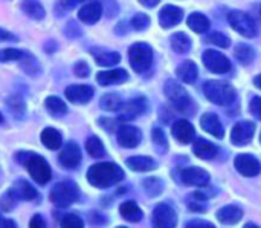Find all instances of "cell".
<instances>
[{
	"mask_svg": "<svg viewBox=\"0 0 261 228\" xmlns=\"http://www.w3.org/2000/svg\"><path fill=\"white\" fill-rule=\"evenodd\" d=\"M124 172L115 163H98L87 170V181L98 189H107L122 181Z\"/></svg>",
	"mask_w": 261,
	"mask_h": 228,
	"instance_id": "6da1fadb",
	"label": "cell"
},
{
	"mask_svg": "<svg viewBox=\"0 0 261 228\" xmlns=\"http://www.w3.org/2000/svg\"><path fill=\"white\" fill-rule=\"evenodd\" d=\"M17 159L24 164L28 167V172L31 175V178L40 184V186H44L50 181L52 178V170L47 164V161L40 156V155H32V153H17Z\"/></svg>",
	"mask_w": 261,
	"mask_h": 228,
	"instance_id": "7a4b0ae2",
	"label": "cell"
},
{
	"mask_svg": "<svg viewBox=\"0 0 261 228\" xmlns=\"http://www.w3.org/2000/svg\"><path fill=\"white\" fill-rule=\"evenodd\" d=\"M164 90H165V95L168 97V100L176 107V110H179L180 113H184V115H193L196 112L194 101L187 94V90L182 87V84H179L176 80H168L165 83Z\"/></svg>",
	"mask_w": 261,
	"mask_h": 228,
	"instance_id": "3957f363",
	"label": "cell"
},
{
	"mask_svg": "<svg viewBox=\"0 0 261 228\" xmlns=\"http://www.w3.org/2000/svg\"><path fill=\"white\" fill-rule=\"evenodd\" d=\"M203 92L205 97L217 106H228L236 100V90L228 81L211 80L205 84Z\"/></svg>",
	"mask_w": 261,
	"mask_h": 228,
	"instance_id": "277c9868",
	"label": "cell"
},
{
	"mask_svg": "<svg viewBox=\"0 0 261 228\" xmlns=\"http://www.w3.org/2000/svg\"><path fill=\"white\" fill-rule=\"evenodd\" d=\"M128 60L135 72L144 74L153 64V49L147 43H135L128 49Z\"/></svg>",
	"mask_w": 261,
	"mask_h": 228,
	"instance_id": "5b68a950",
	"label": "cell"
},
{
	"mask_svg": "<svg viewBox=\"0 0 261 228\" xmlns=\"http://www.w3.org/2000/svg\"><path fill=\"white\" fill-rule=\"evenodd\" d=\"M78 187L70 181H63L54 186L50 190V201L60 209H66L78 199Z\"/></svg>",
	"mask_w": 261,
	"mask_h": 228,
	"instance_id": "8992f818",
	"label": "cell"
},
{
	"mask_svg": "<svg viewBox=\"0 0 261 228\" xmlns=\"http://www.w3.org/2000/svg\"><path fill=\"white\" fill-rule=\"evenodd\" d=\"M228 21L243 37L252 38V37L257 35V23H255V20L249 14H246L243 11H239V9L231 11L228 14Z\"/></svg>",
	"mask_w": 261,
	"mask_h": 228,
	"instance_id": "52a82bcc",
	"label": "cell"
},
{
	"mask_svg": "<svg viewBox=\"0 0 261 228\" xmlns=\"http://www.w3.org/2000/svg\"><path fill=\"white\" fill-rule=\"evenodd\" d=\"M151 225L153 228H176L177 225V215L173 207L168 204H159L153 210L151 215Z\"/></svg>",
	"mask_w": 261,
	"mask_h": 228,
	"instance_id": "ba28073f",
	"label": "cell"
},
{
	"mask_svg": "<svg viewBox=\"0 0 261 228\" xmlns=\"http://www.w3.org/2000/svg\"><path fill=\"white\" fill-rule=\"evenodd\" d=\"M202 60L206 69L211 71L213 74H226L231 71V61L219 51H213V49L205 51Z\"/></svg>",
	"mask_w": 261,
	"mask_h": 228,
	"instance_id": "9c48e42d",
	"label": "cell"
},
{
	"mask_svg": "<svg viewBox=\"0 0 261 228\" xmlns=\"http://www.w3.org/2000/svg\"><path fill=\"white\" fill-rule=\"evenodd\" d=\"M147 110V100L144 97H136L128 100L127 103H122L119 109V120L121 121H132L142 115Z\"/></svg>",
	"mask_w": 261,
	"mask_h": 228,
	"instance_id": "30bf717a",
	"label": "cell"
},
{
	"mask_svg": "<svg viewBox=\"0 0 261 228\" xmlns=\"http://www.w3.org/2000/svg\"><path fill=\"white\" fill-rule=\"evenodd\" d=\"M255 133V124L252 121H240L232 127L231 141L236 146H246L252 141Z\"/></svg>",
	"mask_w": 261,
	"mask_h": 228,
	"instance_id": "8fae6325",
	"label": "cell"
},
{
	"mask_svg": "<svg viewBox=\"0 0 261 228\" xmlns=\"http://www.w3.org/2000/svg\"><path fill=\"white\" fill-rule=\"evenodd\" d=\"M180 181L185 186L193 187H205L210 183V173L200 167H190L180 172Z\"/></svg>",
	"mask_w": 261,
	"mask_h": 228,
	"instance_id": "7c38bea8",
	"label": "cell"
},
{
	"mask_svg": "<svg viewBox=\"0 0 261 228\" xmlns=\"http://www.w3.org/2000/svg\"><path fill=\"white\" fill-rule=\"evenodd\" d=\"M236 169L239 173H242L243 176H248V178H252V176H257L261 172L260 161L252 156V155H246V153H242L236 158V163H234Z\"/></svg>",
	"mask_w": 261,
	"mask_h": 228,
	"instance_id": "4fadbf2b",
	"label": "cell"
},
{
	"mask_svg": "<svg viewBox=\"0 0 261 228\" xmlns=\"http://www.w3.org/2000/svg\"><path fill=\"white\" fill-rule=\"evenodd\" d=\"M142 140V133L138 127L133 126H119L118 127V143L119 146L125 147V149H135L136 146H139Z\"/></svg>",
	"mask_w": 261,
	"mask_h": 228,
	"instance_id": "5bb4252c",
	"label": "cell"
},
{
	"mask_svg": "<svg viewBox=\"0 0 261 228\" xmlns=\"http://www.w3.org/2000/svg\"><path fill=\"white\" fill-rule=\"evenodd\" d=\"M58 161L66 169H76L81 163V150L76 143H67L58 155Z\"/></svg>",
	"mask_w": 261,
	"mask_h": 228,
	"instance_id": "9a60e30c",
	"label": "cell"
},
{
	"mask_svg": "<svg viewBox=\"0 0 261 228\" xmlns=\"http://www.w3.org/2000/svg\"><path fill=\"white\" fill-rule=\"evenodd\" d=\"M93 97V87L87 84H72L66 89V98L75 104H86Z\"/></svg>",
	"mask_w": 261,
	"mask_h": 228,
	"instance_id": "2e32d148",
	"label": "cell"
},
{
	"mask_svg": "<svg viewBox=\"0 0 261 228\" xmlns=\"http://www.w3.org/2000/svg\"><path fill=\"white\" fill-rule=\"evenodd\" d=\"M102 11H104V5L101 2H89L83 5V8L78 11V18L86 25H93L101 18Z\"/></svg>",
	"mask_w": 261,
	"mask_h": 228,
	"instance_id": "e0dca14e",
	"label": "cell"
},
{
	"mask_svg": "<svg viewBox=\"0 0 261 228\" xmlns=\"http://www.w3.org/2000/svg\"><path fill=\"white\" fill-rule=\"evenodd\" d=\"M184 11L174 5H165L159 12V25L162 28H171L182 21Z\"/></svg>",
	"mask_w": 261,
	"mask_h": 228,
	"instance_id": "ac0fdd59",
	"label": "cell"
},
{
	"mask_svg": "<svg viewBox=\"0 0 261 228\" xmlns=\"http://www.w3.org/2000/svg\"><path fill=\"white\" fill-rule=\"evenodd\" d=\"M171 132H173V136H174L179 143H182V144H188V143H191V141L196 138V130H194L193 124H191L190 121H187V120H179V121H176V123L173 124Z\"/></svg>",
	"mask_w": 261,
	"mask_h": 228,
	"instance_id": "d6986e66",
	"label": "cell"
},
{
	"mask_svg": "<svg viewBox=\"0 0 261 228\" xmlns=\"http://www.w3.org/2000/svg\"><path fill=\"white\" fill-rule=\"evenodd\" d=\"M200 126L205 132L211 133L213 136L216 138H223L225 136V129H223V124L220 123L219 117L216 113H205L202 115L200 118Z\"/></svg>",
	"mask_w": 261,
	"mask_h": 228,
	"instance_id": "ffe728a7",
	"label": "cell"
},
{
	"mask_svg": "<svg viewBox=\"0 0 261 228\" xmlns=\"http://www.w3.org/2000/svg\"><path fill=\"white\" fill-rule=\"evenodd\" d=\"M128 78V74L124 69H110V71H101L96 74V80L101 86H110V84H119Z\"/></svg>",
	"mask_w": 261,
	"mask_h": 228,
	"instance_id": "44dd1931",
	"label": "cell"
},
{
	"mask_svg": "<svg viewBox=\"0 0 261 228\" xmlns=\"http://www.w3.org/2000/svg\"><path fill=\"white\" fill-rule=\"evenodd\" d=\"M193 152L196 153V156H199L200 159H213L216 158L219 149L214 143L205 140V138H197L194 141V146H193Z\"/></svg>",
	"mask_w": 261,
	"mask_h": 228,
	"instance_id": "7402d4cb",
	"label": "cell"
},
{
	"mask_svg": "<svg viewBox=\"0 0 261 228\" xmlns=\"http://www.w3.org/2000/svg\"><path fill=\"white\" fill-rule=\"evenodd\" d=\"M242 218H243V210L237 206H226L217 212V219L226 225L237 224Z\"/></svg>",
	"mask_w": 261,
	"mask_h": 228,
	"instance_id": "603a6c76",
	"label": "cell"
},
{
	"mask_svg": "<svg viewBox=\"0 0 261 228\" xmlns=\"http://www.w3.org/2000/svg\"><path fill=\"white\" fill-rule=\"evenodd\" d=\"M177 74V78L187 84H193L196 80H197V75H199V71H197V66L194 61L191 60H187L184 63H180V66L177 67L176 71Z\"/></svg>",
	"mask_w": 261,
	"mask_h": 228,
	"instance_id": "cb8c5ba5",
	"label": "cell"
},
{
	"mask_svg": "<svg viewBox=\"0 0 261 228\" xmlns=\"http://www.w3.org/2000/svg\"><path fill=\"white\" fill-rule=\"evenodd\" d=\"M125 164L133 172H151L156 169V161L150 156H132L125 161Z\"/></svg>",
	"mask_w": 261,
	"mask_h": 228,
	"instance_id": "d4e9b609",
	"label": "cell"
},
{
	"mask_svg": "<svg viewBox=\"0 0 261 228\" xmlns=\"http://www.w3.org/2000/svg\"><path fill=\"white\" fill-rule=\"evenodd\" d=\"M12 193L15 195V198L20 201H32V199H35L37 198V190L28 183V181H24V179H20V181H17L14 186H12Z\"/></svg>",
	"mask_w": 261,
	"mask_h": 228,
	"instance_id": "484cf974",
	"label": "cell"
},
{
	"mask_svg": "<svg viewBox=\"0 0 261 228\" xmlns=\"http://www.w3.org/2000/svg\"><path fill=\"white\" fill-rule=\"evenodd\" d=\"M187 23H188L190 29L194 31V32H197V34L206 32L210 29V26H211L210 18L205 14H202V12H193V14H190V17L187 18Z\"/></svg>",
	"mask_w": 261,
	"mask_h": 228,
	"instance_id": "4316f807",
	"label": "cell"
},
{
	"mask_svg": "<svg viewBox=\"0 0 261 228\" xmlns=\"http://www.w3.org/2000/svg\"><path fill=\"white\" fill-rule=\"evenodd\" d=\"M119 213L128 222H139L142 219V216H144L142 215V210L133 201H127V202L121 204L119 206Z\"/></svg>",
	"mask_w": 261,
	"mask_h": 228,
	"instance_id": "83f0119b",
	"label": "cell"
},
{
	"mask_svg": "<svg viewBox=\"0 0 261 228\" xmlns=\"http://www.w3.org/2000/svg\"><path fill=\"white\" fill-rule=\"evenodd\" d=\"M41 143L44 147H47L49 150H58L61 147V133L52 127H46L43 132H41Z\"/></svg>",
	"mask_w": 261,
	"mask_h": 228,
	"instance_id": "f1b7e54d",
	"label": "cell"
},
{
	"mask_svg": "<svg viewBox=\"0 0 261 228\" xmlns=\"http://www.w3.org/2000/svg\"><path fill=\"white\" fill-rule=\"evenodd\" d=\"M21 8L34 20H43L46 15V11H44L43 5L40 3V0H23Z\"/></svg>",
	"mask_w": 261,
	"mask_h": 228,
	"instance_id": "f546056e",
	"label": "cell"
},
{
	"mask_svg": "<svg viewBox=\"0 0 261 228\" xmlns=\"http://www.w3.org/2000/svg\"><path fill=\"white\" fill-rule=\"evenodd\" d=\"M93 58L99 66H115L121 61V55L110 51H93Z\"/></svg>",
	"mask_w": 261,
	"mask_h": 228,
	"instance_id": "4dcf8cb0",
	"label": "cell"
},
{
	"mask_svg": "<svg viewBox=\"0 0 261 228\" xmlns=\"http://www.w3.org/2000/svg\"><path fill=\"white\" fill-rule=\"evenodd\" d=\"M171 48L177 54H185L191 49V40L187 34L184 32H176L171 37Z\"/></svg>",
	"mask_w": 261,
	"mask_h": 228,
	"instance_id": "1f68e13d",
	"label": "cell"
},
{
	"mask_svg": "<svg viewBox=\"0 0 261 228\" xmlns=\"http://www.w3.org/2000/svg\"><path fill=\"white\" fill-rule=\"evenodd\" d=\"M99 106H101V109H104L107 112H115V110L121 109L122 100H121V97L118 94H106V95L101 97Z\"/></svg>",
	"mask_w": 261,
	"mask_h": 228,
	"instance_id": "d6a6232c",
	"label": "cell"
},
{
	"mask_svg": "<svg viewBox=\"0 0 261 228\" xmlns=\"http://www.w3.org/2000/svg\"><path fill=\"white\" fill-rule=\"evenodd\" d=\"M86 150L92 158H102L106 155V149L98 136H89L86 141Z\"/></svg>",
	"mask_w": 261,
	"mask_h": 228,
	"instance_id": "836d02e7",
	"label": "cell"
},
{
	"mask_svg": "<svg viewBox=\"0 0 261 228\" xmlns=\"http://www.w3.org/2000/svg\"><path fill=\"white\" fill-rule=\"evenodd\" d=\"M236 57L242 64H251L255 58V51L251 46L240 43L236 46Z\"/></svg>",
	"mask_w": 261,
	"mask_h": 228,
	"instance_id": "e575fe53",
	"label": "cell"
},
{
	"mask_svg": "<svg viewBox=\"0 0 261 228\" xmlns=\"http://www.w3.org/2000/svg\"><path fill=\"white\" fill-rule=\"evenodd\" d=\"M44 106L46 109L54 113V115H63L67 112V106L63 100H60L58 97H47L46 101H44Z\"/></svg>",
	"mask_w": 261,
	"mask_h": 228,
	"instance_id": "d590c367",
	"label": "cell"
},
{
	"mask_svg": "<svg viewBox=\"0 0 261 228\" xmlns=\"http://www.w3.org/2000/svg\"><path fill=\"white\" fill-rule=\"evenodd\" d=\"M21 60H23L21 69H23L28 75L37 77V75L40 74V64H38V61H37L31 54H24V57H23Z\"/></svg>",
	"mask_w": 261,
	"mask_h": 228,
	"instance_id": "8d00e7d4",
	"label": "cell"
},
{
	"mask_svg": "<svg viewBox=\"0 0 261 228\" xmlns=\"http://www.w3.org/2000/svg\"><path fill=\"white\" fill-rule=\"evenodd\" d=\"M144 189H145V192L148 193V196H158V195L162 192L164 184H162V181L158 179V178H148V179L144 181Z\"/></svg>",
	"mask_w": 261,
	"mask_h": 228,
	"instance_id": "74e56055",
	"label": "cell"
},
{
	"mask_svg": "<svg viewBox=\"0 0 261 228\" xmlns=\"http://www.w3.org/2000/svg\"><path fill=\"white\" fill-rule=\"evenodd\" d=\"M205 40H206L208 43H213V44L219 46V48H229V44H231L229 37H226V35L222 34V32H211V34L206 35Z\"/></svg>",
	"mask_w": 261,
	"mask_h": 228,
	"instance_id": "f35d334b",
	"label": "cell"
},
{
	"mask_svg": "<svg viewBox=\"0 0 261 228\" xmlns=\"http://www.w3.org/2000/svg\"><path fill=\"white\" fill-rule=\"evenodd\" d=\"M26 52L20 51V49H14V48H8V49H2L0 51V63L5 61H14V60H21L24 57Z\"/></svg>",
	"mask_w": 261,
	"mask_h": 228,
	"instance_id": "ab89813d",
	"label": "cell"
},
{
	"mask_svg": "<svg viewBox=\"0 0 261 228\" xmlns=\"http://www.w3.org/2000/svg\"><path fill=\"white\" fill-rule=\"evenodd\" d=\"M151 138H153V143H154L161 150H167V149H168V141H167V136H165V133H164L162 129L154 127L153 132H151Z\"/></svg>",
	"mask_w": 261,
	"mask_h": 228,
	"instance_id": "60d3db41",
	"label": "cell"
},
{
	"mask_svg": "<svg viewBox=\"0 0 261 228\" xmlns=\"http://www.w3.org/2000/svg\"><path fill=\"white\" fill-rule=\"evenodd\" d=\"M8 107L11 109V112L14 113V115H21L23 112H24V103H23V100L20 98V97H17V95H14V97H11V98H8Z\"/></svg>",
	"mask_w": 261,
	"mask_h": 228,
	"instance_id": "b9f144b4",
	"label": "cell"
},
{
	"mask_svg": "<svg viewBox=\"0 0 261 228\" xmlns=\"http://www.w3.org/2000/svg\"><path fill=\"white\" fill-rule=\"evenodd\" d=\"M18 199L15 198V195L12 193V190H8L2 198H0V209L3 212H9L14 209V204L17 202Z\"/></svg>",
	"mask_w": 261,
	"mask_h": 228,
	"instance_id": "7bdbcfd3",
	"label": "cell"
},
{
	"mask_svg": "<svg viewBox=\"0 0 261 228\" xmlns=\"http://www.w3.org/2000/svg\"><path fill=\"white\" fill-rule=\"evenodd\" d=\"M61 228H84V222L76 215H66L61 219Z\"/></svg>",
	"mask_w": 261,
	"mask_h": 228,
	"instance_id": "ee69618b",
	"label": "cell"
},
{
	"mask_svg": "<svg viewBox=\"0 0 261 228\" xmlns=\"http://www.w3.org/2000/svg\"><path fill=\"white\" fill-rule=\"evenodd\" d=\"M150 25V17L147 14L138 12L133 18H132V26L138 31H144L147 26Z\"/></svg>",
	"mask_w": 261,
	"mask_h": 228,
	"instance_id": "f6af8a7d",
	"label": "cell"
},
{
	"mask_svg": "<svg viewBox=\"0 0 261 228\" xmlns=\"http://www.w3.org/2000/svg\"><path fill=\"white\" fill-rule=\"evenodd\" d=\"M64 32H66V35H67L69 38H76V37H80V35L83 34L81 28H80L75 21H69V23L66 25Z\"/></svg>",
	"mask_w": 261,
	"mask_h": 228,
	"instance_id": "bcb514c9",
	"label": "cell"
},
{
	"mask_svg": "<svg viewBox=\"0 0 261 228\" xmlns=\"http://www.w3.org/2000/svg\"><path fill=\"white\" fill-rule=\"evenodd\" d=\"M249 110H251V113H252L255 118L261 120V98L260 97H254V98L251 100V103H249Z\"/></svg>",
	"mask_w": 261,
	"mask_h": 228,
	"instance_id": "7dc6e473",
	"label": "cell"
},
{
	"mask_svg": "<svg viewBox=\"0 0 261 228\" xmlns=\"http://www.w3.org/2000/svg\"><path fill=\"white\" fill-rule=\"evenodd\" d=\"M73 72H75L76 77L84 78V77H87V75L90 74V69H89V64H87L86 61H78V63L75 64V67H73Z\"/></svg>",
	"mask_w": 261,
	"mask_h": 228,
	"instance_id": "c3c4849f",
	"label": "cell"
},
{
	"mask_svg": "<svg viewBox=\"0 0 261 228\" xmlns=\"http://www.w3.org/2000/svg\"><path fill=\"white\" fill-rule=\"evenodd\" d=\"M185 228H216L211 222L208 221H202V219H194V221H190L187 224Z\"/></svg>",
	"mask_w": 261,
	"mask_h": 228,
	"instance_id": "681fc988",
	"label": "cell"
},
{
	"mask_svg": "<svg viewBox=\"0 0 261 228\" xmlns=\"http://www.w3.org/2000/svg\"><path fill=\"white\" fill-rule=\"evenodd\" d=\"M29 228H46V222L40 215H34L29 222Z\"/></svg>",
	"mask_w": 261,
	"mask_h": 228,
	"instance_id": "f907efd6",
	"label": "cell"
},
{
	"mask_svg": "<svg viewBox=\"0 0 261 228\" xmlns=\"http://www.w3.org/2000/svg\"><path fill=\"white\" fill-rule=\"evenodd\" d=\"M0 41H17V37L0 28Z\"/></svg>",
	"mask_w": 261,
	"mask_h": 228,
	"instance_id": "816d5d0a",
	"label": "cell"
},
{
	"mask_svg": "<svg viewBox=\"0 0 261 228\" xmlns=\"http://www.w3.org/2000/svg\"><path fill=\"white\" fill-rule=\"evenodd\" d=\"M83 2H86V0H61V5H63V8H66V9H73V8H76L80 3H83Z\"/></svg>",
	"mask_w": 261,
	"mask_h": 228,
	"instance_id": "f5cc1de1",
	"label": "cell"
},
{
	"mask_svg": "<svg viewBox=\"0 0 261 228\" xmlns=\"http://www.w3.org/2000/svg\"><path fill=\"white\" fill-rule=\"evenodd\" d=\"M106 3H107V6H109L107 15H109V17L116 15V12H118V5H116V2H113V0H107Z\"/></svg>",
	"mask_w": 261,
	"mask_h": 228,
	"instance_id": "db71d44e",
	"label": "cell"
},
{
	"mask_svg": "<svg viewBox=\"0 0 261 228\" xmlns=\"http://www.w3.org/2000/svg\"><path fill=\"white\" fill-rule=\"evenodd\" d=\"M141 5H144V6H147V8H154L158 3H159V0H138Z\"/></svg>",
	"mask_w": 261,
	"mask_h": 228,
	"instance_id": "11a10c76",
	"label": "cell"
},
{
	"mask_svg": "<svg viewBox=\"0 0 261 228\" xmlns=\"http://www.w3.org/2000/svg\"><path fill=\"white\" fill-rule=\"evenodd\" d=\"M254 84H255L258 89H261V74L260 75H257V77L254 78Z\"/></svg>",
	"mask_w": 261,
	"mask_h": 228,
	"instance_id": "9f6ffc18",
	"label": "cell"
},
{
	"mask_svg": "<svg viewBox=\"0 0 261 228\" xmlns=\"http://www.w3.org/2000/svg\"><path fill=\"white\" fill-rule=\"evenodd\" d=\"M0 228H9L8 227V221H5L2 216H0Z\"/></svg>",
	"mask_w": 261,
	"mask_h": 228,
	"instance_id": "6f0895ef",
	"label": "cell"
},
{
	"mask_svg": "<svg viewBox=\"0 0 261 228\" xmlns=\"http://www.w3.org/2000/svg\"><path fill=\"white\" fill-rule=\"evenodd\" d=\"M245 228H260L257 224H254V222H248L246 225H245Z\"/></svg>",
	"mask_w": 261,
	"mask_h": 228,
	"instance_id": "680465c9",
	"label": "cell"
},
{
	"mask_svg": "<svg viewBox=\"0 0 261 228\" xmlns=\"http://www.w3.org/2000/svg\"><path fill=\"white\" fill-rule=\"evenodd\" d=\"M2 123H3V115L0 113V124H2Z\"/></svg>",
	"mask_w": 261,
	"mask_h": 228,
	"instance_id": "91938a15",
	"label": "cell"
},
{
	"mask_svg": "<svg viewBox=\"0 0 261 228\" xmlns=\"http://www.w3.org/2000/svg\"><path fill=\"white\" fill-rule=\"evenodd\" d=\"M260 143H261V133H260Z\"/></svg>",
	"mask_w": 261,
	"mask_h": 228,
	"instance_id": "94428289",
	"label": "cell"
},
{
	"mask_svg": "<svg viewBox=\"0 0 261 228\" xmlns=\"http://www.w3.org/2000/svg\"><path fill=\"white\" fill-rule=\"evenodd\" d=\"M118 228H125V227H118Z\"/></svg>",
	"mask_w": 261,
	"mask_h": 228,
	"instance_id": "6125c7cd",
	"label": "cell"
}]
</instances>
